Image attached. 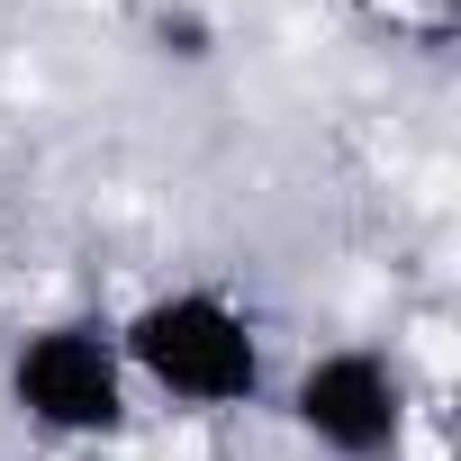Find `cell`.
I'll list each match as a JSON object with an SVG mask.
<instances>
[{
    "label": "cell",
    "mask_w": 461,
    "mask_h": 461,
    "mask_svg": "<svg viewBox=\"0 0 461 461\" xmlns=\"http://www.w3.org/2000/svg\"><path fill=\"white\" fill-rule=\"evenodd\" d=\"M290 416H299V434H308L317 452H335V461H389L398 434H407V380H398L389 353L335 344V353H317V362L290 380Z\"/></svg>",
    "instance_id": "3"
},
{
    "label": "cell",
    "mask_w": 461,
    "mask_h": 461,
    "mask_svg": "<svg viewBox=\"0 0 461 461\" xmlns=\"http://www.w3.org/2000/svg\"><path fill=\"white\" fill-rule=\"evenodd\" d=\"M127 353H118V326L100 317H55L37 335H19L10 353V407L37 425V434H64V443H100L127 425Z\"/></svg>",
    "instance_id": "2"
},
{
    "label": "cell",
    "mask_w": 461,
    "mask_h": 461,
    "mask_svg": "<svg viewBox=\"0 0 461 461\" xmlns=\"http://www.w3.org/2000/svg\"><path fill=\"white\" fill-rule=\"evenodd\" d=\"M154 37H163V55H181V64H199V55H208V28H199V19H172V10H163V28H154Z\"/></svg>",
    "instance_id": "4"
},
{
    "label": "cell",
    "mask_w": 461,
    "mask_h": 461,
    "mask_svg": "<svg viewBox=\"0 0 461 461\" xmlns=\"http://www.w3.org/2000/svg\"><path fill=\"white\" fill-rule=\"evenodd\" d=\"M118 353H127V380L199 416L263 398V326L226 290H154L118 326Z\"/></svg>",
    "instance_id": "1"
}]
</instances>
